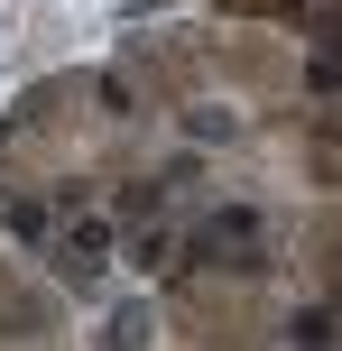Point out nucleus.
Segmentation results:
<instances>
[{"mask_svg":"<svg viewBox=\"0 0 342 351\" xmlns=\"http://www.w3.org/2000/svg\"><path fill=\"white\" fill-rule=\"evenodd\" d=\"M102 259H111V222H102V213H84V222L56 241V268H65V278H93Z\"/></svg>","mask_w":342,"mask_h":351,"instance_id":"nucleus-1","label":"nucleus"},{"mask_svg":"<svg viewBox=\"0 0 342 351\" xmlns=\"http://www.w3.org/2000/svg\"><path fill=\"white\" fill-rule=\"evenodd\" d=\"M333 333H342V315H333V305H306V315L287 324V342H333Z\"/></svg>","mask_w":342,"mask_h":351,"instance_id":"nucleus-2","label":"nucleus"},{"mask_svg":"<svg viewBox=\"0 0 342 351\" xmlns=\"http://www.w3.org/2000/svg\"><path fill=\"white\" fill-rule=\"evenodd\" d=\"M130 259H139V268H167V259H176V231H139V241H130Z\"/></svg>","mask_w":342,"mask_h":351,"instance_id":"nucleus-3","label":"nucleus"}]
</instances>
